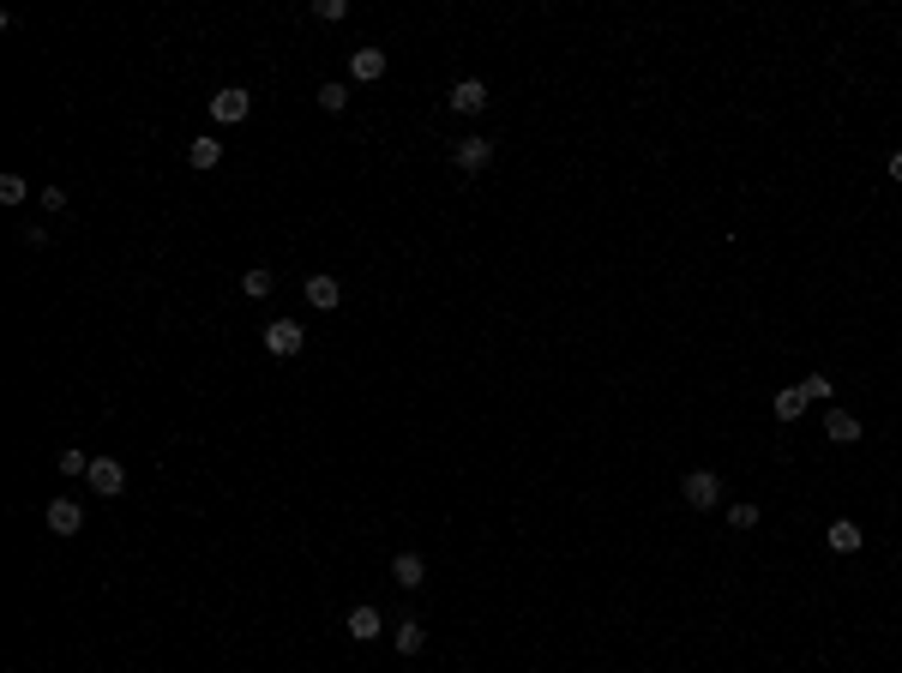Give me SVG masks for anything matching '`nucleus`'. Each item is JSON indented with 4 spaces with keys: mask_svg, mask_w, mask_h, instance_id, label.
<instances>
[{
    "mask_svg": "<svg viewBox=\"0 0 902 673\" xmlns=\"http://www.w3.org/2000/svg\"><path fill=\"white\" fill-rule=\"evenodd\" d=\"M801 391H806V403H824V397H830V379H824V373H806Z\"/></svg>",
    "mask_w": 902,
    "mask_h": 673,
    "instance_id": "22",
    "label": "nucleus"
},
{
    "mask_svg": "<svg viewBox=\"0 0 902 673\" xmlns=\"http://www.w3.org/2000/svg\"><path fill=\"white\" fill-rule=\"evenodd\" d=\"M770 409H776V421H801L806 415V391H801V385H788V391H776Z\"/></svg>",
    "mask_w": 902,
    "mask_h": 673,
    "instance_id": "14",
    "label": "nucleus"
},
{
    "mask_svg": "<svg viewBox=\"0 0 902 673\" xmlns=\"http://www.w3.org/2000/svg\"><path fill=\"white\" fill-rule=\"evenodd\" d=\"M60 476H91V463H84V451H60Z\"/></svg>",
    "mask_w": 902,
    "mask_h": 673,
    "instance_id": "23",
    "label": "nucleus"
},
{
    "mask_svg": "<svg viewBox=\"0 0 902 673\" xmlns=\"http://www.w3.org/2000/svg\"><path fill=\"white\" fill-rule=\"evenodd\" d=\"M824 433H830V445H861V421L848 415V409H830V415H824Z\"/></svg>",
    "mask_w": 902,
    "mask_h": 673,
    "instance_id": "12",
    "label": "nucleus"
},
{
    "mask_svg": "<svg viewBox=\"0 0 902 673\" xmlns=\"http://www.w3.org/2000/svg\"><path fill=\"white\" fill-rule=\"evenodd\" d=\"M301 295H307V307L331 313V307L343 301V283H337V277H307V283H301Z\"/></svg>",
    "mask_w": 902,
    "mask_h": 673,
    "instance_id": "7",
    "label": "nucleus"
},
{
    "mask_svg": "<svg viewBox=\"0 0 902 673\" xmlns=\"http://www.w3.org/2000/svg\"><path fill=\"white\" fill-rule=\"evenodd\" d=\"M824 541H830V554H861V541H866V535H861V523H854V517H836Z\"/></svg>",
    "mask_w": 902,
    "mask_h": 673,
    "instance_id": "10",
    "label": "nucleus"
},
{
    "mask_svg": "<svg viewBox=\"0 0 902 673\" xmlns=\"http://www.w3.org/2000/svg\"><path fill=\"white\" fill-rule=\"evenodd\" d=\"M890 180H902V151H897V157H890Z\"/></svg>",
    "mask_w": 902,
    "mask_h": 673,
    "instance_id": "25",
    "label": "nucleus"
},
{
    "mask_svg": "<svg viewBox=\"0 0 902 673\" xmlns=\"http://www.w3.org/2000/svg\"><path fill=\"white\" fill-rule=\"evenodd\" d=\"M42 523H48V535H79L84 529V511L73 505V499H55V505L42 511Z\"/></svg>",
    "mask_w": 902,
    "mask_h": 673,
    "instance_id": "5",
    "label": "nucleus"
},
{
    "mask_svg": "<svg viewBox=\"0 0 902 673\" xmlns=\"http://www.w3.org/2000/svg\"><path fill=\"white\" fill-rule=\"evenodd\" d=\"M451 162H458L463 175H476V169H487V162H494V144H487V139H463L458 151H451Z\"/></svg>",
    "mask_w": 902,
    "mask_h": 673,
    "instance_id": "11",
    "label": "nucleus"
},
{
    "mask_svg": "<svg viewBox=\"0 0 902 673\" xmlns=\"http://www.w3.org/2000/svg\"><path fill=\"white\" fill-rule=\"evenodd\" d=\"M187 162H193V169H217V162H223V144H217V139H193V144H187Z\"/></svg>",
    "mask_w": 902,
    "mask_h": 673,
    "instance_id": "16",
    "label": "nucleus"
},
{
    "mask_svg": "<svg viewBox=\"0 0 902 673\" xmlns=\"http://www.w3.org/2000/svg\"><path fill=\"white\" fill-rule=\"evenodd\" d=\"M42 211H66V187H42Z\"/></svg>",
    "mask_w": 902,
    "mask_h": 673,
    "instance_id": "24",
    "label": "nucleus"
},
{
    "mask_svg": "<svg viewBox=\"0 0 902 673\" xmlns=\"http://www.w3.org/2000/svg\"><path fill=\"white\" fill-rule=\"evenodd\" d=\"M728 523H734V529H752V523H758V505H752V499H740V505L728 511Z\"/></svg>",
    "mask_w": 902,
    "mask_h": 673,
    "instance_id": "21",
    "label": "nucleus"
},
{
    "mask_svg": "<svg viewBox=\"0 0 902 673\" xmlns=\"http://www.w3.org/2000/svg\"><path fill=\"white\" fill-rule=\"evenodd\" d=\"M343 102H349V84H337V79H325V84H320V109H325V115H337Z\"/></svg>",
    "mask_w": 902,
    "mask_h": 673,
    "instance_id": "18",
    "label": "nucleus"
},
{
    "mask_svg": "<svg viewBox=\"0 0 902 673\" xmlns=\"http://www.w3.org/2000/svg\"><path fill=\"white\" fill-rule=\"evenodd\" d=\"M680 494H686V505H692V511H710V505L722 499V481L710 476V469H692V476L680 481Z\"/></svg>",
    "mask_w": 902,
    "mask_h": 673,
    "instance_id": "3",
    "label": "nucleus"
},
{
    "mask_svg": "<svg viewBox=\"0 0 902 673\" xmlns=\"http://www.w3.org/2000/svg\"><path fill=\"white\" fill-rule=\"evenodd\" d=\"M343 13H349V6H343V0H313V19H320V24H337Z\"/></svg>",
    "mask_w": 902,
    "mask_h": 673,
    "instance_id": "20",
    "label": "nucleus"
},
{
    "mask_svg": "<svg viewBox=\"0 0 902 673\" xmlns=\"http://www.w3.org/2000/svg\"><path fill=\"white\" fill-rule=\"evenodd\" d=\"M241 295H247V301H265V295H271V271H265V265H253V271L241 277Z\"/></svg>",
    "mask_w": 902,
    "mask_h": 673,
    "instance_id": "17",
    "label": "nucleus"
},
{
    "mask_svg": "<svg viewBox=\"0 0 902 673\" xmlns=\"http://www.w3.org/2000/svg\"><path fill=\"white\" fill-rule=\"evenodd\" d=\"M343 632L355 637V643H373V637L385 632V619H380V607H355V614L343 619Z\"/></svg>",
    "mask_w": 902,
    "mask_h": 673,
    "instance_id": "9",
    "label": "nucleus"
},
{
    "mask_svg": "<svg viewBox=\"0 0 902 673\" xmlns=\"http://www.w3.org/2000/svg\"><path fill=\"white\" fill-rule=\"evenodd\" d=\"M24 193H31V187H24V175H0V205H19Z\"/></svg>",
    "mask_w": 902,
    "mask_h": 673,
    "instance_id": "19",
    "label": "nucleus"
},
{
    "mask_svg": "<svg viewBox=\"0 0 902 673\" xmlns=\"http://www.w3.org/2000/svg\"><path fill=\"white\" fill-rule=\"evenodd\" d=\"M91 494H102V499H120V487H127V469H120L115 457H91Z\"/></svg>",
    "mask_w": 902,
    "mask_h": 673,
    "instance_id": "2",
    "label": "nucleus"
},
{
    "mask_svg": "<svg viewBox=\"0 0 902 673\" xmlns=\"http://www.w3.org/2000/svg\"><path fill=\"white\" fill-rule=\"evenodd\" d=\"M398 655H421V643H427V632H421V619H398Z\"/></svg>",
    "mask_w": 902,
    "mask_h": 673,
    "instance_id": "15",
    "label": "nucleus"
},
{
    "mask_svg": "<svg viewBox=\"0 0 902 673\" xmlns=\"http://www.w3.org/2000/svg\"><path fill=\"white\" fill-rule=\"evenodd\" d=\"M391 577H398L403 590H421V577H427V565H421V554H398V559H391Z\"/></svg>",
    "mask_w": 902,
    "mask_h": 673,
    "instance_id": "13",
    "label": "nucleus"
},
{
    "mask_svg": "<svg viewBox=\"0 0 902 673\" xmlns=\"http://www.w3.org/2000/svg\"><path fill=\"white\" fill-rule=\"evenodd\" d=\"M349 79L355 84L385 79V48H355V55H349Z\"/></svg>",
    "mask_w": 902,
    "mask_h": 673,
    "instance_id": "6",
    "label": "nucleus"
},
{
    "mask_svg": "<svg viewBox=\"0 0 902 673\" xmlns=\"http://www.w3.org/2000/svg\"><path fill=\"white\" fill-rule=\"evenodd\" d=\"M451 109H458V115H481V109H487V84H481V79H458V84H451Z\"/></svg>",
    "mask_w": 902,
    "mask_h": 673,
    "instance_id": "8",
    "label": "nucleus"
},
{
    "mask_svg": "<svg viewBox=\"0 0 902 673\" xmlns=\"http://www.w3.org/2000/svg\"><path fill=\"white\" fill-rule=\"evenodd\" d=\"M301 343H307V331H301L295 319H271V325H265V349H271L277 361L301 355Z\"/></svg>",
    "mask_w": 902,
    "mask_h": 673,
    "instance_id": "1",
    "label": "nucleus"
},
{
    "mask_svg": "<svg viewBox=\"0 0 902 673\" xmlns=\"http://www.w3.org/2000/svg\"><path fill=\"white\" fill-rule=\"evenodd\" d=\"M247 109H253V97H247L241 84H229V91H217V97H211V120H223V127H241V120H247Z\"/></svg>",
    "mask_w": 902,
    "mask_h": 673,
    "instance_id": "4",
    "label": "nucleus"
}]
</instances>
